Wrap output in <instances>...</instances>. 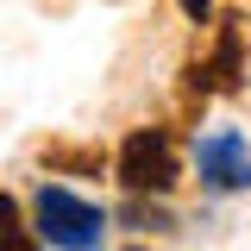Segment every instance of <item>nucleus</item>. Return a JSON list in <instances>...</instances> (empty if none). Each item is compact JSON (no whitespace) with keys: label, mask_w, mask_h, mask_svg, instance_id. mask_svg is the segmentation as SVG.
Masks as SVG:
<instances>
[{"label":"nucleus","mask_w":251,"mask_h":251,"mask_svg":"<svg viewBox=\"0 0 251 251\" xmlns=\"http://www.w3.org/2000/svg\"><path fill=\"white\" fill-rule=\"evenodd\" d=\"M188 88H201V94H214V88H245V19L232 13V19H220V44H214V57H201V63H188Z\"/></svg>","instance_id":"4"},{"label":"nucleus","mask_w":251,"mask_h":251,"mask_svg":"<svg viewBox=\"0 0 251 251\" xmlns=\"http://www.w3.org/2000/svg\"><path fill=\"white\" fill-rule=\"evenodd\" d=\"M182 13H188V19H195V25H201V19L214 13V0H182Z\"/></svg>","instance_id":"8"},{"label":"nucleus","mask_w":251,"mask_h":251,"mask_svg":"<svg viewBox=\"0 0 251 251\" xmlns=\"http://www.w3.org/2000/svg\"><path fill=\"white\" fill-rule=\"evenodd\" d=\"M182 176V163H176V138L163 132V126H145V132H132L120 145V182L138 188V195H170Z\"/></svg>","instance_id":"2"},{"label":"nucleus","mask_w":251,"mask_h":251,"mask_svg":"<svg viewBox=\"0 0 251 251\" xmlns=\"http://www.w3.org/2000/svg\"><path fill=\"white\" fill-rule=\"evenodd\" d=\"M25 245H31V232L19 226V201L0 195V251H25Z\"/></svg>","instance_id":"6"},{"label":"nucleus","mask_w":251,"mask_h":251,"mask_svg":"<svg viewBox=\"0 0 251 251\" xmlns=\"http://www.w3.org/2000/svg\"><path fill=\"white\" fill-rule=\"evenodd\" d=\"M126 226H132V232H176V220H170V207H157V201H145L138 188H132V201H126Z\"/></svg>","instance_id":"5"},{"label":"nucleus","mask_w":251,"mask_h":251,"mask_svg":"<svg viewBox=\"0 0 251 251\" xmlns=\"http://www.w3.org/2000/svg\"><path fill=\"white\" fill-rule=\"evenodd\" d=\"M44 163H69V170H100L94 151H44Z\"/></svg>","instance_id":"7"},{"label":"nucleus","mask_w":251,"mask_h":251,"mask_svg":"<svg viewBox=\"0 0 251 251\" xmlns=\"http://www.w3.org/2000/svg\"><path fill=\"white\" fill-rule=\"evenodd\" d=\"M31 214H38V239L44 245H63V251H88L107 239V214L82 201V195H69V188H38V201H31Z\"/></svg>","instance_id":"1"},{"label":"nucleus","mask_w":251,"mask_h":251,"mask_svg":"<svg viewBox=\"0 0 251 251\" xmlns=\"http://www.w3.org/2000/svg\"><path fill=\"white\" fill-rule=\"evenodd\" d=\"M195 170H201V182L214 195H239V188H251V145L232 126H220V132H207L195 145Z\"/></svg>","instance_id":"3"}]
</instances>
